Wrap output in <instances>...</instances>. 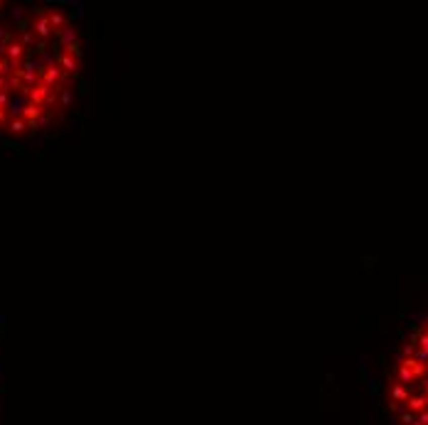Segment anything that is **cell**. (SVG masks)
Listing matches in <instances>:
<instances>
[{
  "label": "cell",
  "instance_id": "cell-1",
  "mask_svg": "<svg viewBox=\"0 0 428 425\" xmlns=\"http://www.w3.org/2000/svg\"><path fill=\"white\" fill-rule=\"evenodd\" d=\"M57 62H59V67L67 72V74H72V76H76L79 74V59H74L72 55H57Z\"/></svg>",
  "mask_w": 428,
  "mask_h": 425
},
{
  "label": "cell",
  "instance_id": "cell-2",
  "mask_svg": "<svg viewBox=\"0 0 428 425\" xmlns=\"http://www.w3.org/2000/svg\"><path fill=\"white\" fill-rule=\"evenodd\" d=\"M8 128H10V133L20 135V133H25V128H27V121H25V118H13V121L8 123Z\"/></svg>",
  "mask_w": 428,
  "mask_h": 425
},
{
  "label": "cell",
  "instance_id": "cell-3",
  "mask_svg": "<svg viewBox=\"0 0 428 425\" xmlns=\"http://www.w3.org/2000/svg\"><path fill=\"white\" fill-rule=\"evenodd\" d=\"M5 103H8V93H5V91H0V109H3Z\"/></svg>",
  "mask_w": 428,
  "mask_h": 425
},
{
  "label": "cell",
  "instance_id": "cell-4",
  "mask_svg": "<svg viewBox=\"0 0 428 425\" xmlns=\"http://www.w3.org/2000/svg\"><path fill=\"white\" fill-rule=\"evenodd\" d=\"M5 121H8V116H5V111L0 109V126H5Z\"/></svg>",
  "mask_w": 428,
  "mask_h": 425
}]
</instances>
